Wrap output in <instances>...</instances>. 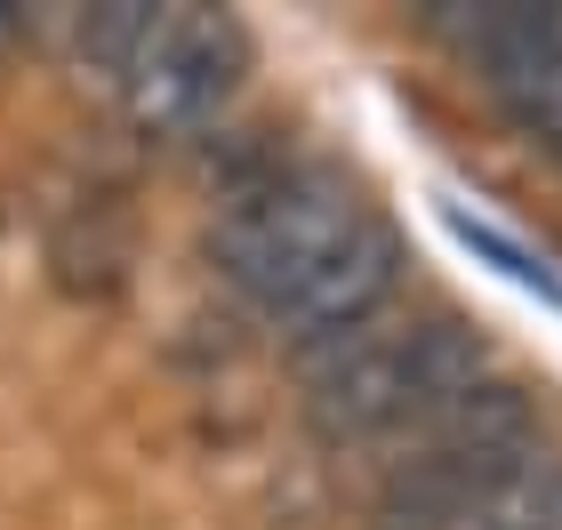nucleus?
<instances>
[{
	"instance_id": "39448f33",
	"label": "nucleus",
	"mask_w": 562,
	"mask_h": 530,
	"mask_svg": "<svg viewBox=\"0 0 562 530\" xmlns=\"http://www.w3.org/2000/svg\"><path fill=\"white\" fill-rule=\"evenodd\" d=\"M467 530H562V459H530L482 498Z\"/></svg>"
},
{
	"instance_id": "423d86ee",
	"label": "nucleus",
	"mask_w": 562,
	"mask_h": 530,
	"mask_svg": "<svg viewBox=\"0 0 562 530\" xmlns=\"http://www.w3.org/2000/svg\"><path fill=\"white\" fill-rule=\"evenodd\" d=\"M491 97L522 121L530 137H547L554 154H562V57H530V65H515V72H498Z\"/></svg>"
},
{
	"instance_id": "6e6552de",
	"label": "nucleus",
	"mask_w": 562,
	"mask_h": 530,
	"mask_svg": "<svg viewBox=\"0 0 562 530\" xmlns=\"http://www.w3.org/2000/svg\"><path fill=\"white\" fill-rule=\"evenodd\" d=\"M9 41H16V9L0 0V48H9Z\"/></svg>"
},
{
	"instance_id": "20e7f679",
	"label": "nucleus",
	"mask_w": 562,
	"mask_h": 530,
	"mask_svg": "<svg viewBox=\"0 0 562 530\" xmlns=\"http://www.w3.org/2000/svg\"><path fill=\"white\" fill-rule=\"evenodd\" d=\"M394 282H402V241H394L378 217H362V225H353V234L273 306V322L290 330L297 353H329V346H346V338L370 330L378 306L394 297Z\"/></svg>"
},
{
	"instance_id": "1a4fd4ad",
	"label": "nucleus",
	"mask_w": 562,
	"mask_h": 530,
	"mask_svg": "<svg viewBox=\"0 0 562 530\" xmlns=\"http://www.w3.org/2000/svg\"><path fill=\"white\" fill-rule=\"evenodd\" d=\"M554 161H562V154H554Z\"/></svg>"
},
{
	"instance_id": "f257e3e1",
	"label": "nucleus",
	"mask_w": 562,
	"mask_h": 530,
	"mask_svg": "<svg viewBox=\"0 0 562 530\" xmlns=\"http://www.w3.org/2000/svg\"><path fill=\"white\" fill-rule=\"evenodd\" d=\"M314 370V394L305 410L329 442H394L434 410V402L467 394L491 377V346H482L474 322L458 314H426V322H402V330H370L329 346V353H305Z\"/></svg>"
},
{
	"instance_id": "0eeeda50",
	"label": "nucleus",
	"mask_w": 562,
	"mask_h": 530,
	"mask_svg": "<svg viewBox=\"0 0 562 530\" xmlns=\"http://www.w3.org/2000/svg\"><path fill=\"white\" fill-rule=\"evenodd\" d=\"M145 24H153V9H137V0H113V9H89V16H81V57H89L97 72H113V81H121V65L137 57Z\"/></svg>"
},
{
	"instance_id": "7ed1b4c3",
	"label": "nucleus",
	"mask_w": 562,
	"mask_h": 530,
	"mask_svg": "<svg viewBox=\"0 0 562 530\" xmlns=\"http://www.w3.org/2000/svg\"><path fill=\"white\" fill-rule=\"evenodd\" d=\"M249 72V33L217 9H153L137 57L121 65V105L145 137H186L210 129L225 113V97Z\"/></svg>"
},
{
	"instance_id": "f03ea898",
	"label": "nucleus",
	"mask_w": 562,
	"mask_h": 530,
	"mask_svg": "<svg viewBox=\"0 0 562 530\" xmlns=\"http://www.w3.org/2000/svg\"><path fill=\"white\" fill-rule=\"evenodd\" d=\"M362 217H370V210H362V201H353L329 169H273V177H258V185L225 193L210 249H217L225 282L249 290V297L273 314L281 297H290Z\"/></svg>"
}]
</instances>
